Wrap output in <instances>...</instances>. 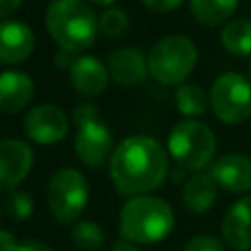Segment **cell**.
Here are the masks:
<instances>
[{
	"label": "cell",
	"instance_id": "cell-11",
	"mask_svg": "<svg viewBox=\"0 0 251 251\" xmlns=\"http://www.w3.org/2000/svg\"><path fill=\"white\" fill-rule=\"evenodd\" d=\"M35 37L31 27L24 20H2L0 22V63L18 65L33 53Z\"/></svg>",
	"mask_w": 251,
	"mask_h": 251
},
{
	"label": "cell",
	"instance_id": "cell-32",
	"mask_svg": "<svg viewBox=\"0 0 251 251\" xmlns=\"http://www.w3.org/2000/svg\"><path fill=\"white\" fill-rule=\"evenodd\" d=\"M0 216H2V210H0Z\"/></svg>",
	"mask_w": 251,
	"mask_h": 251
},
{
	"label": "cell",
	"instance_id": "cell-8",
	"mask_svg": "<svg viewBox=\"0 0 251 251\" xmlns=\"http://www.w3.org/2000/svg\"><path fill=\"white\" fill-rule=\"evenodd\" d=\"M210 106L220 122L243 124L251 116V82L239 73H222L212 82Z\"/></svg>",
	"mask_w": 251,
	"mask_h": 251
},
{
	"label": "cell",
	"instance_id": "cell-19",
	"mask_svg": "<svg viewBox=\"0 0 251 251\" xmlns=\"http://www.w3.org/2000/svg\"><path fill=\"white\" fill-rule=\"evenodd\" d=\"M222 47L233 57L251 55V20H231L222 27Z\"/></svg>",
	"mask_w": 251,
	"mask_h": 251
},
{
	"label": "cell",
	"instance_id": "cell-10",
	"mask_svg": "<svg viewBox=\"0 0 251 251\" xmlns=\"http://www.w3.org/2000/svg\"><path fill=\"white\" fill-rule=\"evenodd\" d=\"M33 167V149L22 139L0 141V192L14 190L27 178Z\"/></svg>",
	"mask_w": 251,
	"mask_h": 251
},
{
	"label": "cell",
	"instance_id": "cell-22",
	"mask_svg": "<svg viewBox=\"0 0 251 251\" xmlns=\"http://www.w3.org/2000/svg\"><path fill=\"white\" fill-rule=\"evenodd\" d=\"M33 208H35V202L33 198L29 196V192L25 190H10L8 196H6V212L12 220H27L31 214H33Z\"/></svg>",
	"mask_w": 251,
	"mask_h": 251
},
{
	"label": "cell",
	"instance_id": "cell-28",
	"mask_svg": "<svg viewBox=\"0 0 251 251\" xmlns=\"http://www.w3.org/2000/svg\"><path fill=\"white\" fill-rule=\"evenodd\" d=\"M73 61H75V53H71V51L59 47V51H57V55H55V65H57L59 69H71Z\"/></svg>",
	"mask_w": 251,
	"mask_h": 251
},
{
	"label": "cell",
	"instance_id": "cell-1",
	"mask_svg": "<svg viewBox=\"0 0 251 251\" xmlns=\"http://www.w3.org/2000/svg\"><path fill=\"white\" fill-rule=\"evenodd\" d=\"M169 175V151L149 135H129L114 147L110 176L124 196L149 194Z\"/></svg>",
	"mask_w": 251,
	"mask_h": 251
},
{
	"label": "cell",
	"instance_id": "cell-29",
	"mask_svg": "<svg viewBox=\"0 0 251 251\" xmlns=\"http://www.w3.org/2000/svg\"><path fill=\"white\" fill-rule=\"evenodd\" d=\"M22 6V0H0V20H6Z\"/></svg>",
	"mask_w": 251,
	"mask_h": 251
},
{
	"label": "cell",
	"instance_id": "cell-13",
	"mask_svg": "<svg viewBox=\"0 0 251 251\" xmlns=\"http://www.w3.org/2000/svg\"><path fill=\"white\" fill-rule=\"evenodd\" d=\"M69 75H71L73 88L84 98H92V96L102 94L108 86V80H110L108 67L92 55L75 57V61L69 69Z\"/></svg>",
	"mask_w": 251,
	"mask_h": 251
},
{
	"label": "cell",
	"instance_id": "cell-21",
	"mask_svg": "<svg viewBox=\"0 0 251 251\" xmlns=\"http://www.w3.org/2000/svg\"><path fill=\"white\" fill-rule=\"evenodd\" d=\"M71 241L82 251H100L106 241V235L100 224L90 220H80L71 229Z\"/></svg>",
	"mask_w": 251,
	"mask_h": 251
},
{
	"label": "cell",
	"instance_id": "cell-23",
	"mask_svg": "<svg viewBox=\"0 0 251 251\" xmlns=\"http://www.w3.org/2000/svg\"><path fill=\"white\" fill-rule=\"evenodd\" d=\"M127 29V14L120 8H106L98 18V31L108 37H120Z\"/></svg>",
	"mask_w": 251,
	"mask_h": 251
},
{
	"label": "cell",
	"instance_id": "cell-17",
	"mask_svg": "<svg viewBox=\"0 0 251 251\" xmlns=\"http://www.w3.org/2000/svg\"><path fill=\"white\" fill-rule=\"evenodd\" d=\"M218 196V184L212 178L210 173H194L188 176L182 184V202L192 214H206L214 204Z\"/></svg>",
	"mask_w": 251,
	"mask_h": 251
},
{
	"label": "cell",
	"instance_id": "cell-9",
	"mask_svg": "<svg viewBox=\"0 0 251 251\" xmlns=\"http://www.w3.org/2000/svg\"><path fill=\"white\" fill-rule=\"evenodd\" d=\"M25 135L39 145H53L69 133V118L55 104H37L24 118Z\"/></svg>",
	"mask_w": 251,
	"mask_h": 251
},
{
	"label": "cell",
	"instance_id": "cell-31",
	"mask_svg": "<svg viewBox=\"0 0 251 251\" xmlns=\"http://www.w3.org/2000/svg\"><path fill=\"white\" fill-rule=\"evenodd\" d=\"M88 4H92V6H100V8H106V6H112L116 0H86Z\"/></svg>",
	"mask_w": 251,
	"mask_h": 251
},
{
	"label": "cell",
	"instance_id": "cell-20",
	"mask_svg": "<svg viewBox=\"0 0 251 251\" xmlns=\"http://www.w3.org/2000/svg\"><path fill=\"white\" fill-rule=\"evenodd\" d=\"M210 104V94L200 84L182 82L175 90V106L186 118H200L206 114Z\"/></svg>",
	"mask_w": 251,
	"mask_h": 251
},
{
	"label": "cell",
	"instance_id": "cell-15",
	"mask_svg": "<svg viewBox=\"0 0 251 251\" xmlns=\"http://www.w3.org/2000/svg\"><path fill=\"white\" fill-rule=\"evenodd\" d=\"M222 237L235 251H251V194L241 196L226 212Z\"/></svg>",
	"mask_w": 251,
	"mask_h": 251
},
{
	"label": "cell",
	"instance_id": "cell-25",
	"mask_svg": "<svg viewBox=\"0 0 251 251\" xmlns=\"http://www.w3.org/2000/svg\"><path fill=\"white\" fill-rule=\"evenodd\" d=\"M143 6L151 12H157V14H169L173 10H176L184 0H141Z\"/></svg>",
	"mask_w": 251,
	"mask_h": 251
},
{
	"label": "cell",
	"instance_id": "cell-7",
	"mask_svg": "<svg viewBox=\"0 0 251 251\" xmlns=\"http://www.w3.org/2000/svg\"><path fill=\"white\" fill-rule=\"evenodd\" d=\"M90 188L86 176L71 167L59 169L47 182V206L61 224H73L88 204Z\"/></svg>",
	"mask_w": 251,
	"mask_h": 251
},
{
	"label": "cell",
	"instance_id": "cell-5",
	"mask_svg": "<svg viewBox=\"0 0 251 251\" xmlns=\"http://www.w3.org/2000/svg\"><path fill=\"white\" fill-rule=\"evenodd\" d=\"M167 151L176 167L198 173L212 165L216 155V135L206 124L188 118L171 127Z\"/></svg>",
	"mask_w": 251,
	"mask_h": 251
},
{
	"label": "cell",
	"instance_id": "cell-18",
	"mask_svg": "<svg viewBox=\"0 0 251 251\" xmlns=\"http://www.w3.org/2000/svg\"><path fill=\"white\" fill-rule=\"evenodd\" d=\"M239 0H190V12L206 27L226 24L237 10Z\"/></svg>",
	"mask_w": 251,
	"mask_h": 251
},
{
	"label": "cell",
	"instance_id": "cell-3",
	"mask_svg": "<svg viewBox=\"0 0 251 251\" xmlns=\"http://www.w3.org/2000/svg\"><path fill=\"white\" fill-rule=\"evenodd\" d=\"M45 27L57 47L76 55L94 45L98 18L84 0H51L45 10Z\"/></svg>",
	"mask_w": 251,
	"mask_h": 251
},
{
	"label": "cell",
	"instance_id": "cell-26",
	"mask_svg": "<svg viewBox=\"0 0 251 251\" xmlns=\"http://www.w3.org/2000/svg\"><path fill=\"white\" fill-rule=\"evenodd\" d=\"M16 251H53L45 241H41V239H24V241H20L18 243V247H16Z\"/></svg>",
	"mask_w": 251,
	"mask_h": 251
},
{
	"label": "cell",
	"instance_id": "cell-12",
	"mask_svg": "<svg viewBox=\"0 0 251 251\" xmlns=\"http://www.w3.org/2000/svg\"><path fill=\"white\" fill-rule=\"evenodd\" d=\"M212 178L227 192H245L251 188V159L243 153H226L210 165Z\"/></svg>",
	"mask_w": 251,
	"mask_h": 251
},
{
	"label": "cell",
	"instance_id": "cell-24",
	"mask_svg": "<svg viewBox=\"0 0 251 251\" xmlns=\"http://www.w3.org/2000/svg\"><path fill=\"white\" fill-rule=\"evenodd\" d=\"M226 241H222V239H218V237H214V235H194V237H190L186 243H184V247H182V251H226V245H224Z\"/></svg>",
	"mask_w": 251,
	"mask_h": 251
},
{
	"label": "cell",
	"instance_id": "cell-4",
	"mask_svg": "<svg viewBox=\"0 0 251 251\" xmlns=\"http://www.w3.org/2000/svg\"><path fill=\"white\" fill-rule=\"evenodd\" d=\"M198 63V47L188 35L173 33L157 39L147 53L149 75L165 86L182 84Z\"/></svg>",
	"mask_w": 251,
	"mask_h": 251
},
{
	"label": "cell",
	"instance_id": "cell-14",
	"mask_svg": "<svg viewBox=\"0 0 251 251\" xmlns=\"http://www.w3.org/2000/svg\"><path fill=\"white\" fill-rule=\"evenodd\" d=\"M108 73L110 78L122 86H135L145 82L149 75L147 55H143L135 47H120L114 49L108 57Z\"/></svg>",
	"mask_w": 251,
	"mask_h": 251
},
{
	"label": "cell",
	"instance_id": "cell-2",
	"mask_svg": "<svg viewBox=\"0 0 251 251\" xmlns=\"http://www.w3.org/2000/svg\"><path fill=\"white\" fill-rule=\"evenodd\" d=\"M173 227V208L159 196H129L120 210V235L137 245H155L167 239Z\"/></svg>",
	"mask_w": 251,
	"mask_h": 251
},
{
	"label": "cell",
	"instance_id": "cell-27",
	"mask_svg": "<svg viewBox=\"0 0 251 251\" xmlns=\"http://www.w3.org/2000/svg\"><path fill=\"white\" fill-rule=\"evenodd\" d=\"M18 239L10 229H2L0 227V251H16L18 247Z\"/></svg>",
	"mask_w": 251,
	"mask_h": 251
},
{
	"label": "cell",
	"instance_id": "cell-30",
	"mask_svg": "<svg viewBox=\"0 0 251 251\" xmlns=\"http://www.w3.org/2000/svg\"><path fill=\"white\" fill-rule=\"evenodd\" d=\"M110 251H141V249L137 247V243H133V241H129V239H126V237H122V239L114 241V245H112Z\"/></svg>",
	"mask_w": 251,
	"mask_h": 251
},
{
	"label": "cell",
	"instance_id": "cell-16",
	"mask_svg": "<svg viewBox=\"0 0 251 251\" xmlns=\"http://www.w3.org/2000/svg\"><path fill=\"white\" fill-rule=\"evenodd\" d=\"M35 86L29 75L22 71L0 73V114H16L33 98Z\"/></svg>",
	"mask_w": 251,
	"mask_h": 251
},
{
	"label": "cell",
	"instance_id": "cell-6",
	"mask_svg": "<svg viewBox=\"0 0 251 251\" xmlns=\"http://www.w3.org/2000/svg\"><path fill=\"white\" fill-rule=\"evenodd\" d=\"M73 122L76 126L75 133V153L86 167H100L112 157L114 135L112 129L100 116V110L90 104H78L73 110Z\"/></svg>",
	"mask_w": 251,
	"mask_h": 251
}]
</instances>
